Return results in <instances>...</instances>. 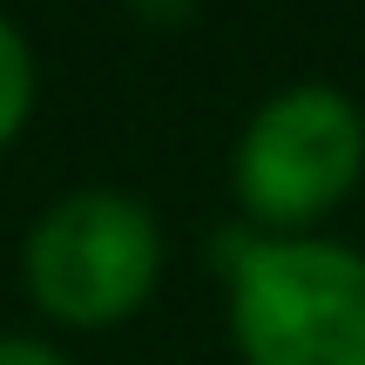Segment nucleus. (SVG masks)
<instances>
[{"label": "nucleus", "instance_id": "obj_1", "mask_svg": "<svg viewBox=\"0 0 365 365\" xmlns=\"http://www.w3.org/2000/svg\"><path fill=\"white\" fill-rule=\"evenodd\" d=\"M230 331L250 365H365V257L339 244H244Z\"/></svg>", "mask_w": 365, "mask_h": 365}, {"label": "nucleus", "instance_id": "obj_4", "mask_svg": "<svg viewBox=\"0 0 365 365\" xmlns=\"http://www.w3.org/2000/svg\"><path fill=\"white\" fill-rule=\"evenodd\" d=\"M27 102H34V68H27L21 34L0 21V149H7V135L27 122Z\"/></svg>", "mask_w": 365, "mask_h": 365}, {"label": "nucleus", "instance_id": "obj_2", "mask_svg": "<svg viewBox=\"0 0 365 365\" xmlns=\"http://www.w3.org/2000/svg\"><path fill=\"white\" fill-rule=\"evenodd\" d=\"M163 264L156 217L115 190H81L54 203L27 237L34 304L61 325H115L149 298Z\"/></svg>", "mask_w": 365, "mask_h": 365}, {"label": "nucleus", "instance_id": "obj_5", "mask_svg": "<svg viewBox=\"0 0 365 365\" xmlns=\"http://www.w3.org/2000/svg\"><path fill=\"white\" fill-rule=\"evenodd\" d=\"M0 365H68V359H54L48 345H27V339H0Z\"/></svg>", "mask_w": 365, "mask_h": 365}, {"label": "nucleus", "instance_id": "obj_3", "mask_svg": "<svg viewBox=\"0 0 365 365\" xmlns=\"http://www.w3.org/2000/svg\"><path fill=\"white\" fill-rule=\"evenodd\" d=\"M365 170V115L331 88H291L250 122L237 149V196L264 223H312Z\"/></svg>", "mask_w": 365, "mask_h": 365}]
</instances>
